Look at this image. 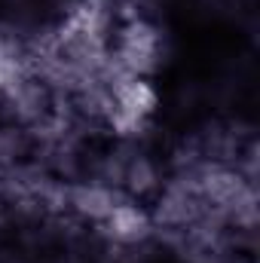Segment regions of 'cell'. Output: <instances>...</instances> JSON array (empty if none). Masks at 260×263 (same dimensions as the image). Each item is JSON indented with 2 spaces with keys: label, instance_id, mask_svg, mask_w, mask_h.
I'll list each match as a JSON object with an SVG mask.
<instances>
[{
  "label": "cell",
  "instance_id": "cell-1",
  "mask_svg": "<svg viewBox=\"0 0 260 263\" xmlns=\"http://www.w3.org/2000/svg\"><path fill=\"white\" fill-rule=\"evenodd\" d=\"M59 114V95L49 89V83L37 70L15 73L0 89V120L37 135L43 126H49Z\"/></svg>",
  "mask_w": 260,
  "mask_h": 263
},
{
  "label": "cell",
  "instance_id": "cell-2",
  "mask_svg": "<svg viewBox=\"0 0 260 263\" xmlns=\"http://www.w3.org/2000/svg\"><path fill=\"white\" fill-rule=\"evenodd\" d=\"M162 59H165V37L153 22H147L144 15H135L117 25L110 40V62L117 70L147 80L159 70Z\"/></svg>",
  "mask_w": 260,
  "mask_h": 263
},
{
  "label": "cell",
  "instance_id": "cell-3",
  "mask_svg": "<svg viewBox=\"0 0 260 263\" xmlns=\"http://www.w3.org/2000/svg\"><path fill=\"white\" fill-rule=\"evenodd\" d=\"M159 187H162L159 165L147 153H141L135 147H126V159H123V172H120V190L138 202V199L156 196Z\"/></svg>",
  "mask_w": 260,
  "mask_h": 263
},
{
  "label": "cell",
  "instance_id": "cell-4",
  "mask_svg": "<svg viewBox=\"0 0 260 263\" xmlns=\"http://www.w3.org/2000/svg\"><path fill=\"white\" fill-rule=\"evenodd\" d=\"M3 217H6V205H3V196H0V227H3Z\"/></svg>",
  "mask_w": 260,
  "mask_h": 263
}]
</instances>
